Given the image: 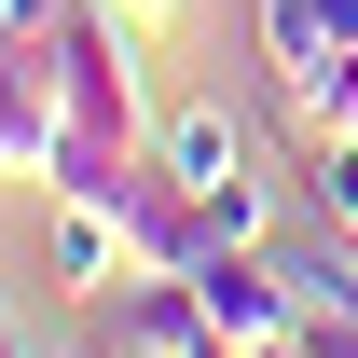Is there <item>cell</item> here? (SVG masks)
I'll return each mask as SVG.
<instances>
[{
	"instance_id": "3",
	"label": "cell",
	"mask_w": 358,
	"mask_h": 358,
	"mask_svg": "<svg viewBox=\"0 0 358 358\" xmlns=\"http://www.w3.org/2000/svg\"><path fill=\"white\" fill-rule=\"evenodd\" d=\"M42 152H55V42L0 28V179H42Z\"/></svg>"
},
{
	"instance_id": "6",
	"label": "cell",
	"mask_w": 358,
	"mask_h": 358,
	"mask_svg": "<svg viewBox=\"0 0 358 358\" xmlns=\"http://www.w3.org/2000/svg\"><path fill=\"white\" fill-rule=\"evenodd\" d=\"M303 207H317L331 234H358V124H331V138L303 152Z\"/></svg>"
},
{
	"instance_id": "8",
	"label": "cell",
	"mask_w": 358,
	"mask_h": 358,
	"mask_svg": "<svg viewBox=\"0 0 358 358\" xmlns=\"http://www.w3.org/2000/svg\"><path fill=\"white\" fill-rule=\"evenodd\" d=\"M0 358H28V331H14V303H0Z\"/></svg>"
},
{
	"instance_id": "7",
	"label": "cell",
	"mask_w": 358,
	"mask_h": 358,
	"mask_svg": "<svg viewBox=\"0 0 358 358\" xmlns=\"http://www.w3.org/2000/svg\"><path fill=\"white\" fill-rule=\"evenodd\" d=\"M55 14H69V0H0V28H14V42H55Z\"/></svg>"
},
{
	"instance_id": "9",
	"label": "cell",
	"mask_w": 358,
	"mask_h": 358,
	"mask_svg": "<svg viewBox=\"0 0 358 358\" xmlns=\"http://www.w3.org/2000/svg\"><path fill=\"white\" fill-rule=\"evenodd\" d=\"M124 14H152V28H166V0H124Z\"/></svg>"
},
{
	"instance_id": "4",
	"label": "cell",
	"mask_w": 358,
	"mask_h": 358,
	"mask_svg": "<svg viewBox=\"0 0 358 358\" xmlns=\"http://www.w3.org/2000/svg\"><path fill=\"white\" fill-rule=\"evenodd\" d=\"M152 152H166V166L193 179V193L248 179V138H234V110H207V96H193V110H152Z\"/></svg>"
},
{
	"instance_id": "1",
	"label": "cell",
	"mask_w": 358,
	"mask_h": 358,
	"mask_svg": "<svg viewBox=\"0 0 358 358\" xmlns=\"http://www.w3.org/2000/svg\"><path fill=\"white\" fill-rule=\"evenodd\" d=\"M152 152V83H138V14L124 0H69L55 14V152H42V193Z\"/></svg>"
},
{
	"instance_id": "5",
	"label": "cell",
	"mask_w": 358,
	"mask_h": 358,
	"mask_svg": "<svg viewBox=\"0 0 358 358\" xmlns=\"http://www.w3.org/2000/svg\"><path fill=\"white\" fill-rule=\"evenodd\" d=\"M275 96H289V124H303V138L358 124V42H331L317 69H275Z\"/></svg>"
},
{
	"instance_id": "2",
	"label": "cell",
	"mask_w": 358,
	"mask_h": 358,
	"mask_svg": "<svg viewBox=\"0 0 358 358\" xmlns=\"http://www.w3.org/2000/svg\"><path fill=\"white\" fill-rule=\"evenodd\" d=\"M42 275L55 289H124L138 275V234L96 207V193H42Z\"/></svg>"
},
{
	"instance_id": "10",
	"label": "cell",
	"mask_w": 358,
	"mask_h": 358,
	"mask_svg": "<svg viewBox=\"0 0 358 358\" xmlns=\"http://www.w3.org/2000/svg\"><path fill=\"white\" fill-rule=\"evenodd\" d=\"M331 14H345V28H358V0H331Z\"/></svg>"
}]
</instances>
